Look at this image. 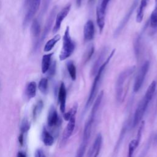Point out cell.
Listing matches in <instances>:
<instances>
[{"instance_id": "1", "label": "cell", "mask_w": 157, "mask_h": 157, "mask_svg": "<svg viewBox=\"0 0 157 157\" xmlns=\"http://www.w3.org/2000/svg\"><path fill=\"white\" fill-rule=\"evenodd\" d=\"M104 96V91H101V93L98 94L96 101L94 102L92 109L91 111V113L90 115V117L85 124L84 128H83V136H82V140L80 144V146L77 150V155L76 156L78 157H82L84 155L86 148L88 145V142L90 140L91 132L93 129V126L94 124V121L95 120L97 112L99 110V106L102 102V98Z\"/></svg>"}, {"instance_id": "2", "label": "cell", "mask_w": 157, "mask_h": 157, "mask_svg": "<svg viewBox=\"0 0 157 157\" xmlns=\"http://www.w3.org/2000/svg\"><path fill=\"white\" fill-rule=\"evenodd\" d=\"M156 82L153 80L148 86L147 90L145 92V94L139 102L137 107L136 109V111L133 115L132 121V127H136L141 121L142 118H143L147 107L151 101L154 94L156 91Z\"/></svg>"}, {"instance_id": "3", "label": "cell", "mask_w": 157, "mask_h": 157, "mask_svg": "<svg viewBox=\"0 0 157 157\" xmlns=\"http://www.w3.org/2000/svg\"><path fill=\"white\" fill-rule=\"evenodd\" d=\"M115 52V49L112 50V51L109 55L107 58L104 60V61L101 64V66L99 67L98 71L96 73L95 77L94 78V80H93V84H92V86H91L90 93H89V96H88L87 101L86 102V105L85 107V110H87L88 109V107L90 106V105L93 103V102L95 98L96 93L98 91V89L99 86L100 81H101V79L103 75V72H104V70L105 69L107 66L108 65L109 61L112 59V56H113Z\"/></svg>"}, {"instance_id": "4", "label": "cell", "mask_w": 157, "mask_h": 157, "mask_svg": "<svg viewBox=\"0 0 157 157\" xmlns=\"http://www.w3.org/2000/svg\"><path fill=\"white\" fill-rule=\"evenodd\" d=\"M135 69L136 66H132L126 68L119 74L115 83V96L117 102H121L123 101L124 97V83L128 78L133 74Z\"/></svg>"}, {"instance_id": "5", "label": "cell", "mask_w": 157, "mask_h": 157, "mask_svg": "<svg viewBox=\"0 0 157 157\" xmlns=\"http://www.w3.org/2000/svg\"><path fill=\"white\" fill-rule=\"evenodd\" d=\"M75 47V43L72 40L70 35L69 26H67L63 37V46L59 56V59L61 61H63L68 58L74 52Z\"/></svg>"}, {"instance_id": "6", "label": "cell", "mask_w": 157, "mask_h": 157, "mask_svg": "<svg viewBox=\"0 0 157 157\" xmlns=\"http://www.w3.org/2000/svg\"><path fill=\"white\" fill-rule=\"evenodd\" d=\"M57 11V7L55 6L54 7L52 10H51L45 25L44 28V31L43 33L41 35V37L40 38L39 40H37L36 42L34 44V50L36 51L38 49L39 47H40L41 44L43 42V41L45 40V39L47 37L48 34L50 32V30L52 28V26L53 25V22L54 21L55 15H56V13Z\"/></svg>"}, {"instance_id": "7", "label": "cell", "mask_w": 157, "mask_h": 157, "mask_svg": "<svg viewBox=\"0 0 157 157\" xmlns=\"http://www.w3.org/2000/svg\"><path fill=\"white\" fill-rule=\"evenodd\" d=\"M109 1V0H100L96 7V22L100 33L104 28L105 11Z\"/></svg>"}, {"instance_id": "8", "label": "cell", "mask_w": 157, "mask_h": 157, "mask_svg": "<svg viewBox=\"0 0 157 157\" xmlns=\"http://www.w3.org/2000/svg\"><path fill=\"white\" fill-rule=\"evenodd\" d=\"M150 67V63L148 61H145L140 68L139 69L136 77L135 78L134 85H133V91L134 93H137L141 88L145 77L147 74Z\"/></svg>"}, {"instance_id": "9", "label": "cell", "mask_w": 157, "mask_h": 157, "mask_svg": "<svg viewBox=\"0 0 157 157\" xmlns=\"http://www.w3.org/2000/svg\"><path fill=\"white\" fill-rule=\"evenodd\" d=\"M41 0H29L28 4V9L25 16L23 26L24 28H26L31 21L33 19L35 14L39 10Z\"/></svg>"}, {"instance_id": "10", "label": "cell", "mask_w": 157, "mask_h": 157, "mask_svg": "<svg viewBox=\"0 0 157 157\" xmlns=\"http://www.w3.org/2000/svg\"><path fill=\"white\" fill-rule=\"evenodd\" d=\"M75 115L72 116L70 119L68 120V123L67 126H66L61 140V143H60V147H64L68 140L69 139L70 137L72 136L74 129H75Z\"/></svg>"}, {"instance_id": "11", "label": "cell", "mask_w": 157, "mask_h": 157, "mask_svg": "<svg viewBox=\"0 0 157 157\" xmlns=\"http://www.w3.org/2000/svg\"><path fill=\"white\" fill-rule=\"evenodd\" d=\"M139 0H134V1L132 2L131 7L129 8L128 11L126 13L125 16L122 19V20L120 21V23L118 25V26H117V28H116V29H115V31L114 32V34H113L114 37H117L118 36L120 35V34L121 33V31L123 30L124 27L126 26V23L128 22V21H129V18H131L132 14L133 13L134 9L137 7V4L139 2Z\"/></svg>"}, {"instance_id": "12", "label": "cell", "mask_w": 157, "mask_h": 157, "mask_svg": "<svg viewBox=\"0 0 157 157\" xmlns=\"http://www.w3.org/2000/svg\"><path fill=\"white\" fill-rule=\"evenodd\" d=\"M71 8V4H68L66 6H64L56 15L55 18V23L52 30L53 33H56L59 31L60 29L61 23L64 19L67 17L68 15L70 10Z\"/></svg>"}, {"instance_id": "13", "label": "cell", "mask_w": 157, "mask_h": 157, "mask_svg": "<svg viewBox=\"0 0 157 157\" xmlns=\"http://www.w3.org/2000/svg\"><path fill=\"white\" fill-rule=\"evenodd\" d=\"M144 126H145V121H142L140 123V126L137 130L136 138L132 140L128 145V156L129 157H131L133 155L134 151L136 150V149L137 148V147L139 146V145L140 144V140L142 138V136L143 129L144 128Z\"/></svg>"}, {"instance_id": "14", "label": "cell", "mask_w": 157, "mask_h": 157, "mask_svg": "<svg viewBox=\"0 0 157 157\" xmlns=\"http://www.w3.org/2000/svg\"><path fill=\"white\" fill-rule=\"evenodd\" d=\"M102 143V136L101 133L98 134L96 137L90 150L88 151L87 156L88 157H96L99 155L101 145Z\"/></svg>"}, {"instance_id": "15", "label": "cell", "mask_w": 157, "mask_h": 157, "mask_svg": "<svg viewBox=\"0 0 157 157\" xmlns=\"http://www.w3.org/2000/svg\"><path fill=\"white\" fill-rule=\"evenodd\" d=\"M60 123L59 117L58 112L54 105H51L48 116H47V124L49 128L56 127Z\"/></svg>"}, {"instance_id": "16", "label": "cell", "mask_w": 157, "mask_h": 157, "mask_svg": "<svg viewBox=\"0 0 157 157\" xmlns=\"http://www.w3.org/2000/svg\"><path fill=\"white\" fill-rule=\"evenodd\" d=\"M94 25L92 20H88L83 27V37L86 42L91 40L94 36Z\"/></svg>"}, {"instance_id": "17", "label": "cell", "mask_w": 157, "mask_h": 157, "mask_svg": "<svg viewBox=\"0 0 157 157\" xmlns=\"http://www.w3.org/2000/svg\"><path fill=\"white\" fill-rule=\"evenodd\" d=\"M66 88L63 82H61L59 88L58 99L59 103V108L61 113H64L66 110Z\"/></svg>"}, {"instance_id": "18", "label": "cell", "mask_w": 157, "mask_h": 157, "mask_svg": "<svg viewBox=\"0 0 157 157\" xmlns=\"http://www.w3.org/2000/svg\"><path fill=\"white\" fill-rule=\"evenodd\" d=\"M107 49L106 47L103 48L101 50V53H99L98 58L95 61V62H94V64H93V66L92 67V69L91 71V74L93 75L96 74V73L98 71L99 67L101 66V64L104 61V57H105V55L107 53Z\"/></svg>"}, {"instance_id": "19", "label": "cell", "mask_w": 157, "mask_h": 157, "mask_svg": "<svg viewBox=\"0 0 157 157\" xmlns=\"http://www.w3.org/2000/svg\"><path fill=\"white\" fill-rule=\"evenodd\" d=\"M148 0H140V4L139 7L137 10V14H136V21L137 23L142 22L144 15V11L147 6Z\"/></svg>"}, {"instance_id": "20", "label": "cell", "mask_w": 157, "mask_h": 157, "mask_svg": "<svg viewBox=\"0 0 157 157\" xmlns=\"http://www.w3.org/2000/svg\"><path fill=\"white\" fill-rule=\"evenodd\" d=\"M41 137H42V140L43 143L46 146H51L53 144L54 137L45 127H44L43 128Z\"/></svg>"}, {"instance_id": "21", "label": "cell", "mask_w": 157, "mask_h": 157, "mask_svg": "<svg viewBox=\"0 0 157 157\" xmlns=\"http://www.w3.org/2000/svg\"><path fill=\"white\" fill-rule=\"evenodd\" d=\"M53 53H50L48 54H45L43 55L42 58V64L41 69L43 74H45L47 72L50 65L51 64V58Z\"/></svg>"}, {"instance_id": "22", "label": "cell", "mask_w": 157, "mask_h": 157, "mask_svg": "<svg viewBox=\"0 0 157 157\" xmlns=\"http://www.w3.org/2000/svg\"><path fill=\"white\" fill-rule=\"evenodd\" d=\"M36 83L35 82H29L26 86L25 93L28 99H31L34 98L36 94Z\"/></svg>"}, {"instance_id": "23", "label": "cell", "mask_w": 157, "mask_h": 157, "mask_svg": "<svg viewBox=\"0 0 157 157\" xmlns=\"http://www.w3.org/2000/svg\"><path fill=\"white\" fill-rule=\"evenodd\" d=\"M31 31L33 36L36 38L38 39L40 33V25L38 19L35 18L33 20L31 26Z\"/></svg>"}, {"instance_id": "24", "label": "cell", "mask_w": 157, "mask_h": 157, "mask_svg": "<svg viewBox=\"0 0 157 157\" xmlns=\"http://www.w3.org/2000/svg\"><path fill=\"white\" fill-rule=\"evenodd\" d=\"M149 25L153 29H157V0H155V5L149 20Z\"/></svg>"}, {"instance_id": "25", "label": "cell", "mask_w": 157, "mask_h": 157, "mask_svg": "<svg viewBox=\"0 0 157 157\" xmlns=\"http://www.w3.org/2000/svg\"><path fill=\"white\" fill-rule=\"evenodd\" d=\"M60 38H61L60 35L56 34L53 37H52L51 39L48 40L45 45L44 49V52H48L50 51L53 48V47L55 45V44L59 40Z\"/></svg>"}, {"instance_id": "26", "label": "cell", "mask_w": 157, "mask_h": 157, "mask_svg": "<svg viewBox=\"0 0 157 157\" xmlns=\"http://www.w3.org/2000/svg\"><path fill=\"white\" fill-rule=\"evenodd\" d=\"M68 73L72 80H75L77 77V70L72 61H69L66 64Z\"/></svg>"}, {"instance_id": "27", "label": "cell", "mask_w": 157, "mask_h": 157, "mask_svg": "<svg viewBox=\"0 0 157 157\" xmlns=\"http://www.w3.org/2000/svg\"><path fill=\"white\" fill-rule=\"evenodd\" d=\"M44 107V102L42 100H39L37 101L35 106L34 107L33 111V117L34 120H36L38 116L40 115V112H42Z\"/></svg>"}, {"instance_id": "28", "label": "cell", "mask_w": 157, "mask_h": 157, "mask_svg": "<svg viewBox=\"0 0 157 157\" xmlns=\"http://www.w3.org/2000/svg\"><path fill=\"white\" fill-rule=\"evenodd\" d=\"M94 51V47L93 44H91L87 47L83 57V61L84 63H86L90 59V58L93 56Z\"/></svg>"}, {"instance_id": "29", "label": "cell", "mask_w": 157, "mask_h": 157, "mask_svg": "<svg viewBox=\"0 0 157 157\" xmlns=\"http://www.w3.org/2000/svg\"><path fill=\"white\" fill-rule=\"evenodd\" d=\"M77 109H78V104L77 103H75L74 104V105L72 106V107L67 112H64L63 113V117H64V119L66 121H68L70 118L73 116V115H75L77 111Z\"/></svg>"}, {"instance_id": "30", "label": "cell", "mask_w": 157, "mask_h": 157, "mask_svg": "<svg viewBox=\"0 0 157 157\" xmlns=\"http://www.w3.org/2000/svg\"><path fill=\"white\" fill-rule=\"evenodd\" d=\"M39 89L43 94H46L48 91V78H42L39 82Z\"/></svg>"}, {"instance_id": "31", "label": "cell", "mask_w": 157, "mask_h": 157, "mask_svg": "<svg viewBox=\"0 0 157 157\" xmlns=\"http://www.w3.org/2000/svg\"><path fill=\"white\" fill-rule=\"evenodd\" d=\"M128 123L127 121H126V123L124 124V126H123V128L121 129V131L120 132V136L118 138V140L117 141V145L115 147V151H117L118 150V148L120 147V144L124 137V135L126 134V130H127V128H128Z\"/></svg>"}, {"instance_id": "32", "label": "cell", "mask_w": 157, "mask_h": 157, "mask_svg": "<svg viewBox=\"0 0 157 157\" xmlns=\"http://www.w3.org/2000/svg\"><path fill=\"white\" fill-rule=\"evenodd\" d=\"M30 123L29 122V121L28 120L27 118H24L20 124V132L21 134H25L26 132H27L29 129H30Z\"/></svg>"}, {"instance_id": "33", "label": "cell", "mask_w": 157, "mask_h": 157, "mask_svg": "<svg viewBox=\"0 0 157 157\" xmlns=\"http://www.w3.org/2000/svg\"><path fill=\"white\" fill-rule=\"evenodd\" d=\"M56 69V63L55 61H53L50 65V67L47 71L48 74L47 76L48 78H52L54 76Z\"/></svg>"}, {"instance_id": "34", "label": "cell", "mask_w": 157, "mask_h": 157, "mask_svg": "<svg viewBox=\"0 0 157 157\" xmlns=\"http://www.w3.org/2000/svg\"><path fill=\"white\" fill-rule=\"evenodd\" d=\"M34 156L35 157H44V156H45V155L44 154V152L42 150V149L38 148L35 151Z\"/></svg>"}, {"instance_id": "35", "label": "cell", "mask_w": 157, "mask_h": 157, "mask_svg": "<svg viewBox=\"0 0 157 157\" xmlns=\"http://www.w3.org/2000/svg\"><path fill=\"white\" fill-rule=\"evenodd\" d=\"M18 141L21 145H23V142H24V134H20V135L18 137Z\"/></svg>"}, {"instance_id": "36", "label": "cell", "mask_w": 157, "mask_h": 157, "mask_svg": "<svg viewBox=\"0 0 157 157\" xmlns=\"http://www.w3.org/2000/svg\"><path fill=\"white\" fill-rule=\"evenodd\" d=\"M18 157H26V155L23 151H19L17 154Z\"/></svg>"}, {"instance_id": "37", "label": "cell", "mask_w": 157, "mask_h": 157, "mask_svg": "<svg viewBox=\"0 0 157 157\" xmlns=\"http://www.w3.org/2000/svg\"><path fill=\"white\" fill-rule=\"evenodd\" d=\"M83 0H75V3H76V6L77 7H80L82 5V2Z\"/></svg>"}, {"instance_id": "38", "label": "cell", "mask_w": 157, "mask_h": 157, "mask_svg": "<svg viewBox=\"0 0 157 157\" xmlns=\"http://www.w3.org/2000/svg\"><path fill=\"white\" fill-rule=\"evenodd\" d=\"M154 142H155V144H157V133H156V136L154 138Z\"/></svg>"}]
</instances>
